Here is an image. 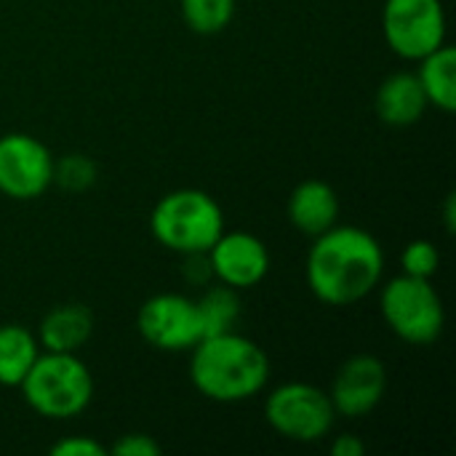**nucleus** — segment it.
Masks as SVG:
<instances>
[{"instance_id":"nucleus-1","label":"nucleus","mask_w":456,"mask_h":456,"mask_svg":"<svg viewBox=\"0 0 456 456\" xmlns=\"http://www.w3.org/2000/svg\"><path fill=\"white\" fill-rule=\"evenodd\" d=\"M305 273L318 302L329 307H347L366 299L379 286L385 251L371 232L353 224H334L315 235Z\"/></svg>"},{"instance_id":"nucleus-2","label":"nucleus","mask_w":456,"mask_h":456,"mask_svg":"<svg viewBox=\"0 0 456 456\" xmlns=\"http://www.w3.org/2000/svg\"><path fill=\"white\" fill-rule=\"evenodd\" d=\"M270 379L267 353L238 331L203 337L192 347L190 382L216 403H240L265 390Z\"/></svg>"},{"instance_id":"nucleus-3","label":"nucleus","mask_w":456,"mask_h":456,"mask_svg":"<svg viewBox=\"0 0 456 456\" xmlns=\"http://www.w3.org/2000/svg\"><path fill=\"white\" fill-rule=\"evenodd\" d=\"M27 406L43 419H72L94 401V377L75 353H40L19 385Z\"/></svg>"},{"instance_id":"nucleus-4","label":"nucleus","mask_w":456,"mask_h":456,"mask_svg":"<svg viewBox=\"0 0 456 456\" xmlns=\"http://www.w3.org/2000/svg\"><path fill=\"white\" fill-rule=\"evenodd\" d=\"M152 238L174 254H206L224 232L222 206L203 190H174L150 214Z\"/></svg>"},{"instance_id":"nucleus-5","label":"nucleus","mask_w":456,"mask_h":456,"mask_svg":"<svg viewBox=\"0 0 456 456\" xmlns=\"http://www.w3.org/2000/svg\"><path fill=\"white\" fill-rule=\"evenodd\" d=\"M379 310L390 331L409 345H430L444 334V302L428 278H393L379 294Z\"/></svg>"},{"instance_id":"nucleus-6","label":"nucleus","mask_w":456,"mask_h":456,"mask_svg":"<svg viewBox=\"0 0 456 456\" xmlns=\"http://www.w3.org/2000/svg\"><path fill=\"white\" fill-rule=\"evenodd\" d=\"M267 425L297 444H315L334 428L337 411L326 390L307 382H289L275 387L265 401Z\"/></svg>"},{"instance_id":"nucleus-7","label":"nucleus","mask_w":456,"mask_h":456,"mask_svg":"<svg viewBox=\"0 0 456 456\" xmlns=\"http://www.w3.org/2000/svg\"><path fill=\"white\" fill-rule=\"evenodd\" d=\"M382 32L387 45L409 61H419L446 43V11L441 0H385Z\"/></svg>"},{"instance_id":"nucleus-8","label":"nucleus","mask_w":456,"mask_h":456,"mask_svg":"<svg viewBox=\"0 0 456 456\" xmlns=\"http://www.w3.org/2000/svg\"><path fill=\"white\" fill-rule=\"evenodd\" d=\"M136 329L142 339L158 350L179 353L192 350L200 342V321L195 299L184 294H155L136 315Z\"/></svg>"},{"instance_id":"nucleus-9","label":"nucleus","mask_w":456,"mask_h":456,"mask_svg":"<svg viewBox=\"0 0 456 456\" xmlns=\"http://www.w3.org/2000/svg\"><path fill=\"white\" fill-rule=\"evenodd\" d=\"M53 182L48 147L29 134L0 136V192L13 200H32Z\"/></svg>"},{"instance_id":"nucleus-10","label":"nucleus","mask_w":456,"mask_h":456,"mask_svg":"<svg viewBox=\"0 0 456 456\" xmlns=\"http://www.w3.org/2000/svg\"><path fill=\"white\" fill-rule=\"evenodd\" d=\"M206 256L211 275L235 291L254 289L270 273L267 246L251 232H222Z\"/></svg>"},{"instance_id":"nucleus-11","label":"nucleus","mask_w":456,"mask_h":456,"mask_svg":"<svg viewBox=\"0 0 456 456\" xmlns=\"http://www.w3.org/2000/svg\"><path fill=\"white\" fill-rule=\"evenodd\" d=\"M387 390V369L374 355H353L345 361L331 385V403L339 417L361 419L371 414Z\"/></svg>"},{"instance_id":"nucleus-12","label":"nucleus","mask_w":456,"mask_h":456,"mask_svg":"<svg viewBox=\"0 0 456 456\" xmlns=\"http://www.w3.org/2000/svg\"><path fill=\"white\" fill-rule=\"evenodd\" d=\"M289 219L299 232L315 238L337 224L339 198L326 182L307 179V182L297 184L289 198Z\"/></svg>"},{"instance_id":"nucleus-13","label":"nucleus","mask_w":456,"mask_h":456,"mask_svg":"<svg viewBox=\"0 0 456 456\" xmlns=\"http://www.w3.org/2000/svg\"><path fill=\"white\" fill-rule=\"evenodd\" d=\"M377 115L387 126H414L428 110V96L417 72H393L377 91Z\"/></svg>"},{"instance_id":"nucleus-14","label":"nucleus","mask_w":456,"mask_h":456,"mask_svg":"<svg viewBox=\"0 0 456 456\" xmlns=\"http://www.w3.org/2000/svg\"><path fill=\"white\" fill-rule=\"evenodd\" d=\"M94 334V315L83 305H59L40 321L37 342L48 353H77Z\"/></svg>"},{"instance_id":"nucleus-15","label":"nucleus","mask_w":456,"mask_h":456,"mask_svg":"<svg viewBox=\"0 0 456 456\" xmlns=\"http://www.w3.org/2000/svg\"><path fill=\"white\" fill-rule=\"evenodd\" d=\"M40 355L37 337L21 323L0 326V385L19 387Z\"/></svg>"},{"instance_id":"nucleus-16","label":"nucleus","mask_w":456,"mask_h":456,"mask_svg":"<svg viewBox=\"0 0 456 456\" xmlns=\"http://www.w3.org/2000/svg\"><path fill=\"white\" fill-rule=\"evenodd\" d=\"M422 67L417 72L428 104H436L444 112H454L456 107V48L441 45L433 53L419 59Z\"/></svg>"},{"instance_id":"nucleus-17","label":"nucleus","mask_w":456,"mask_h":456,"mask_svg":"<svg viewBox=\"0 0 456 456\" xmlns=\"http://www.w3.org/2000/svg\"><path fill=\"white\" fill-rule=\"evenodd\" d=\"M195 307H198V321H200V339L235 331V323L240 318V299L235 289L219 283L208 289L200 299H195Z\"/></svg>"},{"instance_id":"nucleus-18","label":"nucleus","mask_w":456,"mask_h":456,"mask_svg":"<svg viewBox=\"0 0 456 456\" xmlns=\"http://www.w3.org/2000/svg\"><path fill=\"white\" fill-rule=\"evenodd\" d=\"M187 27L198 35L222 32L235 13V0H179Z\"/></svg>"},{"instance_id":"nucleus-19","label":"nucleus","mask_w":456,"mask_h":456,"mask_svg":"<svg viewBox=\"0 0 456 456\" xmlns=\"http://www.w3.org/2000/svg\"><path fill=\"white\" fill-rule=\"evenodd\" d=\"M438 262H441V254L430 240H411L401 254L403 275H414V278L430 281L438 273Z\"/></svg>"},{"instance_id":"nucleus-20","label":"nucleus","mask_w":456,"mask_h":456,"mask_svg":"<svg viewBox=\"0 0 456 456\" xmlns=\"http://www.w3.org/2000/svg\"><path fill=\"white\" fill-rule=\"evenodd\" d=\"M96 168L83 155H69L61 163H53V182L67 190H83L94 182Z\"/></svg>"},{"instance_id":"nucleus-21","label":"nucleus","mask_w":456,"mask_h":456,"mask_svg":"<svg viewBox=\"0 0 456 456\" xmlns=\"http://www.w3.org/2000/svg\"><path fill=\"white\" fill-rule=\"evenodd\" d=\"M118 456H158L163 449L155 438L144 436V433H128L123 438H118L112 444V449H107Z\"/></svg>"},{"instance_id":"nucleus-22","label":"nucleus","mask_w":456,"mask_h":456,"mask_svg":"<svg viewBox=\"0 0 456 456\" xmlns=\"http://www.w3.org/2000/svg\"><path fill=\"white\" fill-rule=\"evenodd\" d=\"M51 454L53 456H104L107 449L88 438V436H75V438H61L51 446Z\"/></svg>"},{"instance_id":"nucleus-23","label":"nucleus","mask_w":456,"mask_h":456,"mask_svg":"<svg viewBox=\"0 0 456 456\" xmlns=\"http://www.w3.org/2000/svg\"><path fill=\"white\" fill-rule=\"evenodd\" d=\"M331 454L334 456H363L366 454V446H363V441H358L355 436H339V438L331 444Z\"/></svg>"},{"instance_id":"nucleus-24","label":"nucleus","mask_w":456,"mask_h":456,"mask_svg":"<svg viewBox=\"0 0 456 456\" xmlns=\"http://www.w3.org/2000/svg\"><path fill=\"white\" fill-rule=\"evenodd\" d=\"M454 206H456V200H454V192L446 198V230L449 232H454Z\"/></svg>"}]
</instances>
